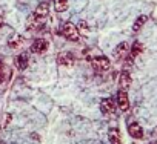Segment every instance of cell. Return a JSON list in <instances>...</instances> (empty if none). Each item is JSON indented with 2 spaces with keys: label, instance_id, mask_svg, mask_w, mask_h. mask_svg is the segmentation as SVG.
<instances>
[{
  "label": "cell",
  "instance_id": "obj_18",
  "mask_svg": "<svg viewBox=\"0 0 157 144\" xmlns=\"http://www.w3.org/2000/svg\"><path fill=\"white\" fill-rule=\"evenodd\" d=\"M20 43H22V38H20V37H17V38H16V41H10V46L16 48V46H19Z\"/></svg>",
  "mask_w": 157,
  "mask_h": 144
},
{
  "label": "cell",
  "instance_id": "obj_7",
  "mask_svg": "<svg viewBox=\"0 0 157 144\" xmlns=\"http://www.w3.org/2000/svg\"><path fill=\"white\" fill-rule=\"evenodd\" d=\"M128 132H129V135H131L132 138H136V139H142V138H143V129H142V126H139L137 123H131V124L128 126Z\"/></svg>",
  "mask_w": 157,
  "mask_h": 144
},
{
  "label": "cell",
  "instance_id": "obj_1",
  "mask_svg": "<svg viewBox=\"0 0 157 144\" xmlns=\"http://www.w3.org/2000/svg\"><path fill=\"white\" fill-rule=\"evenodd\" d=\"M62 35L71 41H78V37H80V32H78L77 26H74V23H65L62 28Z\"/></svg>",
  "mask_w": 157,
  "mask_h": 144
},
{
  "label": "cell",
  "instance_id": "obj_13",
  "mask_svg": "<svg viewBox=\"0 0 157 144\" xmlns=\"http://www.w3.org/2000/svg\"><path fill=\"white\" fill-rule=\"evenodd\" d=\"M68 8V0H54V9L57 13H63Z\"/></svg>",
  "mask_w": 157,
  "mask_h": 144
},
{
  "label": "cell",
  "instance_id": "obj_2",
  "mask_svg": "<svg viewBox=\"0 0 157 144\" xmlns=\"http://www.w3.org/2000/svg\"><path fill=\"white\" fill-rule=\"evenodd\" d=\"M91 64H93V67H94L96 70H99V72L108 70L109 66H111V63H109V60H108L106 57H96V58L91 60Z\"/></svg>",
  "mask_w": 157,
  "mask_h": 144
},
{
  "label": "cell",
  "instance_id": "obj_17",
  "mask_svg": "<svg viewBox=\"0 0 157 144\" xmlns=\"http://www.w3.org/2000/svg\"><path fill=\"white\" fill-rule=\"evenodd\" d=\"M77 29H78V32H80V34H88V31H90V28H88V25H86L85 22H80V23H78Z\"/></svg>",
  "mask_w": 157,
  "mask_h": 144
},
{
  "label": "cell",
  "instance_id": "obj_19",
  "mask_svg": "<svg viewBox=\"0 0 157 144\" xmlns=\"http://www.w3.org/2000/svg\"><path fill=\"white\" fill-rule=\"evenodd\" d=\"M3 26V19H2V16H0V28Z\"/></svg>",
  "mask_w": 157,
  "mask_h": 144
},
{
  "label": "cell",
  "instance_id": "obj_4",
  "mask_svg": "<svg viewBox=\"0 0 157 144\" xmlns=\"http://www.w3.org/2000/svg\"><path fill=\"white\" fill-rule=\"evenodd\" d=\"M116 106H117V103H116L113 98H105V100L102 101V104H100V109H102L103 113L113 115V113L116 112Z\"/></svg>",
  "mask_w": 157,
  "mask_h": 144
},
{
  "label": "cell",
  "instance_id": "obj_15",
  "mask_svg": "<svg viewBox=\"0 0 157 144\" xmlns=\"http://www.w3.org/2000/svg\"><path fill=\"white\" fill-rule=\"evenodd\" d=\"M143 52V45L140 43V41H136L134 45H132V48H131V57H137V55H140Z\"/></svg>",
  "mask_w": 157,
  "mask_h": 144
},
{
  "label": "cell",
  "instance_id": "obj_6",
  "mask_svg": "<svg viewBox=\"0 0 157 144\" xmlns=\"http://www.w3.org/2000/svg\"><path fill=\"white\" fill-rule=\"evenodd\" d=\"M46 49H48V43H46L43 38H37V40H34V43L31 45V51L36 52V54H43Z\"/></svg>",
  "mask_w": 157,
  "mask_h": 144
},
{
  "label": "cell",
  "instance_id": "obj_9",
  "mask_svg": "<svg viewBox=\"0 0 157 144\" xmlns=\"http://www.w3.org/2000/svg\"><path fill=\"white\" fill-rule=\"evenodd\" d=\"M128 54V43H119L117 46H116V49H114V58L116 60H122V58H125V55Z\"/></svg>",
  "mask_w": 157,
  "mask_h": 144
},
{
  "label": "cell",
  "instance_id": "obj_16",
  "mask_svg": "<svg viewBox=\"0 0 157 144\" xmlns=\"http://www.w3.org/2000/svg\"><path fill=\"white\" fill-rule=\"evenodd\" d=\"M6 78H8V70L5 69V64L0 61V83H5Z\"/></svg>",
  "mask_w": 157,
  "mask_h": 144
},
{
  "label": "cell",
  "instance_id": "obj_5",
  "mask_svg": "<svg viewBox=\"0 0 157 144\" xmlns=\"http://www.w3.org/2000/svg\"><path fill=\"white\" fill-rule=\"evenodd\" d=\"M57 61H59V64H63V66H72L75 61V57L71 52H62L57 57Z\"/></svg>",
  "mask_w": 157,
  "mask_h": 144
},
{
  "label": "cell",
  "instance_id": "obj_14",
  "mask_svg": "<svg viewBox=\"0 0 157 144\" xmlns=\"http://www.w3.org/2000/svg\"><path fill=\"white\" fill-rule=\"evenodd\" d=\"M146 20H148V17L146 16H140V17H137V20L134 22V26H132V29L137 32V31H140L142 28H143V25L146 23Z\"/></svg>",
  "mask_w": 157,
  "mask_h": 144
},
{
  "label": "cell",
  "instance_id": "obj_12",
  "mask_svg": "<svg viewBox=\"0 0 157 144\" xmlns=\"http://www.w3.org/2000/svg\"><path fill=\"white\" fill-rule=\"evenodd\" d=\"M16 66H17L19 69H25V67L28 66V57H26L25 54L17 55V58H16Z\"/></svg>",
  "mask_w": 157,
  "mask_h": 144
},
{
  "label": "cell",
  "instance_id": "obj_3",
  "mask_svg": "<svg viewBox=\"0 0 157 144\" xmlns=\"http://www.w3.org/2000/svg\"><path fill=\"white\" fill-rule=\"evenodd\" d=\"M116 103H117L119 109L123 110V112H126V110L129 109V100H128L126 91H123V89L119 91V94H117V101H116Z\"/></svg>",
  "mask_w": 157,
  "mask_h": 144
},
{
  "label": "cell",
  "instance_id": "obj_8",
  "mask_svg": "<svg viewBox=\"0 0 157 144\" xmlns=\"http://www.w3.org/2000/svg\"><path fill=\"white\" fill-rule=\"evenodd\" d=\"M119 85H120V89L126 91L131 85V75L128 70H122L120 72V77H119Z\"/></svg>",
  "mask_w": 157,
  "mask_h": 144
},
{
  "label": "cell",
  "instance_id": "obj_10",
  "mask_svg": "<svg viewBox=\"0 0 157 144\" xmlns=\"http://www.w3.org/2000/svg\"><path fill=\"white\" fill-rule=\"evenodd\" d=\"M48 13H49V5H48L46 2H42V3L37 5L34 16H36V17H40V19H45V17L48 16Z\"/></svg>",
  "mask_w": 157,
  "mask_h": 144
},
{
  "label": "cell",
  "instance_id": "obj_11",
  "mask_svg": "<svg viewBox=\"0 0 157 144\" xmlns=\"http://www.w3.org/2000/svg\"><path fill=\"white\" fill-rule=\"evenodd\" d=\"M108 136H109V142H111V144H122L119 129H116V127L109 129V135H108Z\"/></svg>",
  "mask_w": 157,
  "mask_h": 144
}]
</instances>
